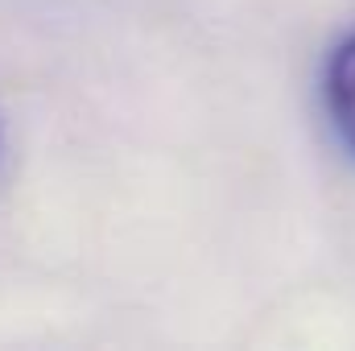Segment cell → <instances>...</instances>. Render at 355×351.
Masks as SVG:
<instances>
[{
    "label": "cell",
    "instance_id": "6da1fadb",
    "mask_svg": "<svg viewBox=\"0 0 355 351\" xmlns=\"http://www.w3.org/2000/svg\"><path fill=\"white\" fill-rule=\"evenodd\" d=\"M327 103L335 116L339 137L347 141V149L355 153V33L335 50L331 71H327Z\"/></svg>",
    "mask_w": 355,
    "mask_h": 351
}]
</instances>
